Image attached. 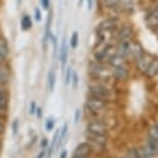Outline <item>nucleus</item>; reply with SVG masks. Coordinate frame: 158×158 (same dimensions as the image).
<instances>
[{"instance_id":"obj_46","label":"nucleus","mask_w":158,"mask_h":158,"mask_svg":"<svg viewBox=\"0 0 158 158\" xmlns=\"http://www.w3.org/2000/svg\"><path fill=\"white\" fill-rule=\"evenodd\" d=\"M153 32H154V33H156V35H158V27H157V28H156V30H153Z\"/></svg>"},{"instance_id":"obj_35","label":"nucleus","mask_w":158,"mask_h":158,"mask_svg":"<svg viewBox=\"0 0 158 158\" xmlns=\"http://www.w3.org/2000/svg\"><path fill=\"white\" fill-rule=\"evenodd\" d=\"M17 128H19V120L16 118V120L12 122V132H14V135L17 133Z\"/></svg>"},{"instance_id":"obj_14","label":"nucleus","mask_w":158,"mask_h":158,"mask_svg":"<svg viewBox=\"0 0 158 158\" xmlns=\"http://www.w3.org/2000/svg\"><path fill=\"white\" fill-rule=\"evenodd\" d=\"M93 151V147L91 144L86 143V142H83L80 144H78L73 152V156H84V157H89V154L91 153Z\"/></svg>"},{"instance_id":"obj_5","label":"nucleus","mask_w":158,"mask_h":158,"mask_svg":"<svg viewBox=\"0 0 158 158\" xmlns=\"http://www.w3.org/2000/svg\"><path fill=\"white\" fill-rule=\"evenodd\" d=\"M89 96L100 98V99H109L111 96V89L107 88L102 83H94L89 85Z\"/></svg>"},{"instance_id":"obj_33","label":"nucleus","mask_w":158,"mask_h":158,"mask_svg":"<svg viewBox=\"0 0 158 158\" xmlns=\"http://www.w3.org/2000/svg\"><path fill=\"white\" fill-rule=\"evenodd\" d=\"M49 5H51V0H41V6L44 10H48L49 9Z\"/></svg>"},{"instance_id":"obj_29","label":"nucleus","mask_w":158,"mask_h":158,"mask_svg":"<svg viewBox=\"0 0 158 158\" xmlns=\"http://www.w3.org/2000/svg\"><path fill=\"white\" fill-rule=\"evenodd\" d=\"M0 98H9V91H7L6 84L0 83Z\"/></svg>"},{"instance_id":"obj_34","label":"nucleus","mask_w":158,"mask_h":158,"mask_svg":"<svg viewBox=\"0 0 158 158\" xmlns=\"http://www.w3.org/2000/svg\"><path fill=\"white\" fill-rule=\"evenodd\" d=\"M36 102L35 101H31V104H30V114L31 115H35L36 114Z\"/></svg>"},{"instance_id":"obj_1","label":"nucleus","mask_w":158,"mask_h":158,"mask_svg":"<svg viewBox=\"0 0 158 158\" xmlns=\"http://www.w3.org/2000/svg\"><path fill=\"white\" fill-rule=\"evenodd\" d=\"M89 74L99 81H105L112 78V73L107 68L106 63H100L96 60L89 63Z\"/></svg>"},{"instance_id":"obj_30","label":"nucleus","mask_w":158,"mask_h":158,"mask_svg":"<svg viewBox=\"0 0 158 158\" xmlns=\"http://www.w3.org/2000/svg\"><path fill=\"white\" fill-rule=\"evenodd\" d=\"M9 107V98H0V110L7 111Z\"/></svg>"},{"instance_id":"obj_37","label":"nucleus","mask_w":158,"mask_h":158,"mask_svg":"<svg viewBox=\"0 0 158 158\" xmlns=\"http://www.w3.org/2000/svg\"><path fill=\"white\" fill-rule=\"evenodd\" d=\"M80 116H81V112H80V110H79V109H78V110H75L74 121H75V122H79V120H80Z\"/></svg>"},{"instance_id":"obj_12","label":"nucleus","mask_w":158,"mask_h":158,"mask_svg":"<svg viewBox=\"0 0 158 158\" xmlns=\"http://www.w3.org/2000/svg\"><path fill=\"white\" fill-rule=\"evenodd\" d=\"M112 78H115L116 80H126L130 75L128 72V67L127 65H121V67H114L112 70Z\"/></svg>"},{"instance_id":"obj_31","label":"nucleus","mask_w":158,"mask_h":158,"mask_svg":"<svg viewBox=\"0 0 158 158\" xmlns=\"http://www.w3.org/2000/svg\"><path fill=\"white\" fill-rule=\"evenodd\" d=\"M41 19H42L41 9H40V7H36V9H35V20H36L37 22H40V21H41Z\"/></svg>"},{"instance_id":"obj_43","label":"nucleus","mask_w":158,"mask_h":158,"mask_svg":"<svg viewBox=\"0 0 158 158\" xmlns=\"http://www.w3.org/2000/svg\"><path fill=\"white\" fill-rule=\"evenodd\" d=\"M5 116H6V111L5 110H0V117L1 118H5Z\"/></svg>"},{"instance_id":"obj_13","label":"nucleus","mask_w":158,"mask_h":158,"mask_svg":"<svg viewBox=\"0 0 158 158\" xmlns=\"http://www.w3.org/2000/svg\"><path fill=\"white\" fill-rule=\"evenodd\" d=\"M11 78V69L6 62H0V83L7 84Z\"/></svg>"},{"instance_id":"obj_24","label":"nucleus","mask_w":158,"mask_h":158,"mask_svg":"<svg viewBox=\"0 0 158 158\" xmlns=\"http://www.w3.org/2000/svg\"><path fill=\"white\" fill-rule=\"evenodd\" d=\"M117 2H118V0H99V4H100L104 9H106V10L114 7Z\"/></svg>"},{"instance_id":"obj_32","label":"nucleus","mask_w":158,"mask_h":158,"mask_svg":"<svg viewBox=\"0 0 158 158\" xmlns=\"http://www.w3.org/2000/svg\"><path fill=\"white\" fill-rule=\"evenodd\" d=\"M72 81H73V86L77 88V85H78V74L75 72L72 73Z\"/></svg>"},{"instance_id":"obj_11","label":"nucleus","mask_w":158,"mask_h":158,"mask_svg":"<svg viewBox=\"0 0 158 158\" xmlns=\"http://www.w3.org/2000/svg\"><path fill=\"white\" fill-rule=\"evenodd\" d=\"M144 21H146V25L149 30H156L158 27V7L152 10L151 12L146 14L144 15Z\"/></svg>"},{"instance_id":"obj_21","label":"nucleus","mask_w":158,"mask_h":158,"mask_svg":"<svg viewBox=\"0 0 158 158\" xmlns=\"http://www.w3.org/2000/svg\"><path fill=\"white\" fill-rule=\"evenodd\" d=\"M86 138L88 139H91L94 142H96L98 144H105L106 142V136H102V135H96V133H90V132H86Z\"/></svg>"},{"instance_id":"obj_44","label":"nucleus","mask_w":158,"mask_h":158,"mask_svg":"<svg viewBox=\"0 0 158 158\" xmlns=\"http://www.w3.org/2000/svg\"><path fill=\"white\" fill-rule=\"evenodd\" d=\"M73 158H88V157H84V156H73Z\"/></svg>"},{"instance_id":"obj_38","label":"nucleus","mask_w":158,"mask_h":158,"mask_svg":"<svg viewBox=\"0 0 158 158\" xmlns=\"http://www.w3.org/2000/svg\"><path fill=\"white\" fill-rule=\"evenodd\" d=\"M4 130H5V125H4V118H1L0 117V135L4 132Z\"/></svg>"},{"instance_id":"obj_20","label":"nucleus","mask_w":158,"mask_h":158,"mask_svg":"<svg viewBox=\"0 0 158 158\" xmlns=\"http://www.w3.org/2000/svg\"><path fill=\"white\" fill-rule=\"evenodd\" d=\"M9 56V44L7 42L0 37V62H6Z\"/></svg>"},{"instance_id":"obj_47","label":"nucleus","mask_w":158,"mask_h":158,"mask_svg":"<svg viewBox=\"0 0 158 158\" xmlns=\"http://www.w3.org/2000/svg\"><path fill=\"white\" fill-rule=\"evenodd\" d=\"M0 151H1V144H0Z\"/></svg>"},{"instance_id":"obj_15","label":"nucleus","mask_w":158,"mask_h":158,"mask_svg":"<svg viewBox=\"0 0 158 158\" xmlns=\"http://www.w3.org/2000/svg\"><path fill=\"white\" fill-rule=\"evenodd\" d=\"M147 78H154L158 75V58L157 57H153L152 62L149 63L148 68L146 69V72L143 73Z\"/></svg>"},{"instance_id":"obj_8","label":"nucleus","mask_w":158,"mask_h":158,"mask_svg":"<svg viewBox=\"0 0 158 158\" xmlns=\"http://www.w3.org/2000/svg\"><path fill=\"white\" fill-rule=\"evenodd\" d=\"M133 40V38H132ZM132 40H122V41H117L116 44V53L122 56L123 58H130L131 56V46H132Z\"/></svg>"},{"instance_id":"obj_10","label":"nucleus","mask_w":158,"mask_h":158,"mask_svg":"<svg viewBox=\"0 0 158 158\" xmlns=\"http://www.w3.org/2000/svg\"><path fill=\"white\" fill-rule=\"evenodd\" d=\"M86 132L106 136L107 135V126L102 121H91L86 126Z\"/></svg>"},{"instance_id":"obj_4","label":"nucleus","mask_w":158,"mask_h":158,"mask_svg":"<svg viewBox=\"0 0 158 158\" xmlns=\"http://www.w3.org/2000/svg\"><path fill=\"white\" fill-rule=\"evenodd\" d=\"M120 16H116V15H110L105 19H102L98 26H96V30H100V31H105V32H114L118 26H120Z\"/></svg>"},{"instance_id":"obj_23","label":"nucleus","mask_w":158,"mask_h":158,"mask_svg":"<svg viewBox=\"0 0 158 158\" xmlns=\"http://www.w3.org/2000/svg\"><path fill=\"white\" fill-rule=\"evenodd\" d=\"M54 85H56V70L51 69L49 73H48V90L53 91Z\"/></svg>"},{"instance_id":"obj_17","label":"nucleus","mask_w":158,"mask_h":158,"mask_svg":"<svg viewBox=\"0 0 158 158\" xmlns=\"http://www.w3.org/2000/svg\"><path fill=\"white\" fill-rule=\"evenodd\" d=\"M67 57H68V46H67V38L64 37V38L62 40L60 48H59V60H60V65H62V68L65 67Z\"/></svg>"},{"instance_id":"obj_40","label":"nucleus","mask_w":158,"mask_h":158,"mask_svg":"<svg viewBox=\"0 0 158 158\" xmlns=\"http://www.w3.org/2000/svg\"><path fill=\"white\" fill-rule=\"evenodd\" d=\"M86 4H88V9L91 10L93 9V5H94V0H86Z\"/></svg>"},{"instance_id":"obj_26","label":"nucleus","mask_w":158,"mask_h":158,"mask_svg":"<svg viewBox=\"0 0 158 158\" xmlns=\"http://www.w3.org/2000/svg\"><path fill=\"white\" fill-rule=\"evenodd\" d=\"M44 128H46V131H48V132L54 128V120H53V117H48V118L46 120Z\"/></svg>"},{"instance_id":"obj_39","label":"nucleus","mask_w":158,"mask_h":158,"mask_svg":"<svg viewBox=\"0 0 158 158\" xmlns=\"http://www.w3.org/2000/svg\"><path fill=\"white\" fill-rule=\"evenodd\" d=\"M44 156H46V149H42V151L37 154V157H36V158H44Z\"/></svg>"},{"instance_id":"obj_22","label":"nucleus","mask_w":158,"mask_h":158,"mask_svg":"<svg viewBox=\"0 0 158 158\" xmlns=\"http://www.w3.org/2000/svg\"><path fill=\"white\" fill-rule=\"evenodd\" d=\"M21 28L23 31H27L30 28H32V20L28 15H23L21 19Z\"/></svg>"},{"instance_id":"obj_41","label":"nucleus","mask_w":158,"mask_h":158,"mask_svg":"<svg viewBox=\"0 0 158 158\" xmlns=\"http://www.w3.org/2000/svg\"><path fill=\"white\" fill-rule=\"evenodd\" d=\"M67 156H68V152L67 151H62L60 154H59V158H67Z\"/></svg>"},{"instance_id":"obj_19","label":"nucleus","mask_w":158,"mask_h":158,"mask_svg":"<svg viewBox=\"0 0 158 158\" xmlns=\"http://www.w3.org/2000/svg\"><path fill=\"white\" fill-rule=\"evenodd\" d=\"M52 10H49L48 12V17H47V22H46V27H44V36H43V47L46 48L47 41L49 40V33H51V23H52Z\"/></svg>"},{"instance_id":"obj_6","label":"nucleus","mask_w":158,"mask_h":158,"mask_svg":"<svg viewBox=\"0 0 158 158\" xmlns=\"http://www.w3.org/2000/svg\"><path fill=\"white\" fill-rule=\"evenodd\" d=\"M139 158H152L154 156L158 154V141L149 138L147 144L144 147H142L139 151Z\"/></svg>"},{"instance_id":"obj_27","label":"nucleus","mask_w":158,"mask_h":158,"mask_svg":"<svg viewBox=\"0 0 158 158\" xmlns=\"http://www.w3.org/2000/svg\"><path fill=\"white\" fill-rule=\"evenodd\" d=\"M149 138H153V139L158 141V125H154L149 130Z\"/></svg>"},{"instance_id":"obj_18","label":"nucleus","mask_w":158,"mask_h":158,"mask_svg":"<svg viewBox=\"0 0 158 158\" xmlns=\"http://www.w3.org/2000/svg\"><path fill=\"white\" fill-rule=\"evenodd\" d=\"M144 52V49H143V47H142V44L139 43V42H137V41H135V40H132V46H131V56H130V58H132L133 60H136L139 56H142V53Z\"/></svg>"},{"instance_id":"obj_3","label":"nucleus","mask_w":158,"mask_h":158,"mask_svg":"<svg viewBox=\"0 0 158 158\" xmlns=\"http://www.w3.org/2000/svg\"><path fill=\"white\" fill-rule=\"evenodd\" d=\"M133 37H135V28L131 23H120V26L112 33V38L116 41L132 40Z\"/></svg>"},{"instance_id":"obj_16","label":"nucleus","mask_w":158,"mask_h":158,"mask_svg":"<svg viewBox=\"0 0 158 158\" xmlns=\"http://www.w3.org/2000/svg\"><path fill=\"white\" fill-rule=\"evenodd\" d=\"M107 64L111 65L112 68H114V67H121V65H127V60H126V58H123L122 56H120V54H117V53H114V54L109 58Z\"/></svg>"},{"instance_id":"obj_42","label":"nucleus","mask_w":158,"mask_h":158,"mask_svg":"<svg viewBox=\"0 0 158 158\" xmlns=\"http://www.w3.org/2000/svg\"><path fill=\"white\" fill-rule=\"evenodd\" d=\"M46 146H47V138H43L42 142H41V147L42 148H46Z\"/></svg>"},{"instance_id":"obj_45","label":"nucleus","mask_w":158,"mask_h":158,"mask_svg":"<svg viewBox=\"0 0 158 158\" xmlns=\"http://www.w3.org/2000/svg\"><path fill=\"white\" fill-rule=\"evenodd\" d=\"M83 2H84V0H78V4H79V5H81Z\"/></svg>"},{"instance_id":"obj_25","label":"nucleus","mask_w":158,"mask_h":158,"mask_svg":"<svg viewBox=\"0 0 158 158\" xmlns=\"http://www.w3.org/2000/svg\"><path fill=\"white\" fill-rule=\"evenodd\" d=\"M78 41H79L78 32L74 31V32L72 33V37H70V47H72V48H77V46H78Z\"/></svg>"},{"instance_id":"obj_9","label":"nucleus","mask_w":158,"mask_h":158,"mask_svg":"<svg viewBox=\"0 0 158 158\" xmlns=\"http://www.w3.org/2000/svg\"><path fill=\"white\" fill-rule=\"evenodd\" d=\"M152 59H153V56L149 54V53H147V52L144 51V52L142 53V56H139V57L135 60V64H136L137 70L141 72V73H144L146 69L148 68L149 63L152 62Z\"/></svg>"},{"instance_id":"obj_7","label":"nucleus","mask_w":158,"mask_h":158,"mask_svg":"<svg viewBox=\"0 0 158 158\" xmlns=\"http://www.w3.org/2000/svg\"><path fill=\"white\" fill-rule=\"evenodd\" d=\"M85 106L88 110L93 111V112H98L104 110L107 106V100L106 99H100V98H94V96H89V99L85 102Z\"/></svg>"},{"instance_id":"obj_28","label":"nucleus","mask_w":158,"mask_h":158,"mask_svg":"<svg viewBox=\"0 0 158 158\" xmlns=\"http://www.w3.org/2000/svg\"><path fill=\"white\" fill-rule=\"evenodd\" d=\"M72 73H73V69L70 67H68L65 69V85L70 84V81H72Z\"/></svg>"},{"instance_id":"obj_36","label":"nucleus","mask_w":158,"mask_h":158,"mask_svg":"<svg viewBox=\"0 0 158 158\" xmlns=\"http://www.w3.org/2000/svg\"><path fill=\"white\" fill-rule=\"evenodd\" d=\"M36 116L38 117V118H42V116H43V111H42V107H36Z\"/></svg>"},{"instance_id":"obj_2","label":"nucleus","mask_w":158,"mask_h":158,"mask_svg":"<svg viewBox=\"0 0 158 158\" xmlns=\"http://www.w3.org/2000/svg\"><path fill=\"white\" fill-rule=\"evenodd\" d=\"M138 2H139V0H118V2L109 10L112 11L114 15H116V16L132 15L138 7Z\"/></svg>"}]
</instances>
